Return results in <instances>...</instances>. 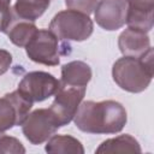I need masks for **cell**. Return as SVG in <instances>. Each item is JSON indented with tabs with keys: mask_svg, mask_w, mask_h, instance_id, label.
Segmentation results:
<instances>
[{
	"mask_svg": "<svg viewBox=\"0 0 154 154\" xmlns=\"http://www.w3.org/2000/svg\"><path fill=\"white\" fill-rule=\"evenodd\" d=\"M128 120L124 106L113 100L84 101L73 117L76 126L87 134H117Z\"/></svg>",
	"mask_w": 154,
	"mask_h": 154,
	"instance_id": "obj_1",
	"label": "cell"
},
{
	"mask_svg": "<svg viewBox=\"0 0 154 154\" xmlns=\"http://www.w3.org/2000/svg\"><path fill=\"white\" fill-rule=\"evenodd\" d=\"M153 48H149L142 57L119 58L112 67L113 81L123 90L141 93L148 88L153 78Z\"/></svg>",
	"mask_w": 154,
	"mask_h": 154,
	"instance_id": "obj_2",
	"label": "cell"
},
{
	"mask_svg": "<svg viewBox=\"0 0 154 154\" xmlns=\"http://www.w3.org/2000/svg\"><path fill=\"white\" fill-rule=\"evenodd\" d=\"M49 30L60 40L81 42L90 37L94 24L88 14L73 10H65L53 17Z\"/></svg>",
	"mask_w": 154,
	"mask_h": 154,
	"instance_id": "obj_3",
	"label": "cell"
},
{
	"mask_svg": "<svg viewBox=\"0 0 154 154\" xmlns=\"http://www.w3.org/2000/svg\"><path fill=\"white\" fill-rule=\"evenodd\" d=\"M59 87L60 81L53 75L45 71H32L24 75L17 90L24 99L34 103L45 101L55 95Z\"/></svg>",
	"mask_w": 154,
	"mask_h": 154,
	"instance_id": "obj_4",
	"label": "cell"
},
{
	"mask_svg": "<svg viewBox=\"0 0 154 154\" xmlns=\"http://www.w3.org/2000/svg\"><path fill=\"white\" fill-rule=\"evenodd\" d=\"M59 38L47 29H40L25 46L30 60L47 66H57L60 63Z\"/></svg>",
	"mask_w": 154,
	"mask_h": 154,
	"instance_id": "obj_5",
	"label": "cell"
},
{
	"mask_svg": "<svg viewBox=\"0 0 154 154\" xmlns=\"http://www.w3.org/2000/svg\"><path fill=\"white\" fill-rule=\"evenodd\" d=\"M59 124L49 108H38L26 116L22 123V131L31 144L46 142L59 129Z\"/></svg>",
	"mask_w": 154,
	"mask_h": 154,
	"instance_id": "obj_6",
	"label": "cell"
},
{
	"mask_svg": "<svg viewBox=\"0 0 154 154\" xmlns=\"http://www.w3.org/2000/svg\"><path fill=\"white\" fill-rule=\"evenodd\" d=\"M85 87H59L49 111L55 117L60 128L67 125L73 119L77 108L85 95Z\"/></svg>",
	"mask_w": 154,
	"mask_h": 154,
	"instance_id": "obj_7",
	"label": "cell"
},
{
	"mask_svg": "<svg viewBox=\"0 0 154 154\" xmlns=\"http://www.w3.org/2000/svg\"><path fill=\"white\" fill-rule=\"evenodd\" d=\"M31 107L32 103L24 99L18 90L0 97V131L4 132L22 125Z\"/></svg>",
	"mask_w": 154,
	"mask_h": 154,
	"instance_id": "obj_8",
	"label": "cell"
},
{
	"mask_svg": "<svg viewBox=\"0 0 154 154\" xmlns=\"http://www.w3.org/2000/svg\"><path fill=\"white\" fill-rule=\"evenodd\" d=\"M128 0H99L94 10V17L99 26L113 31L126 23Z\"/></svg>",
	"mask_w": 154,
	"mask_h": 154,
	"instance_id": "obj_9",
	"label": "cell"
},
{
	"mask_svg": "<svg viewBox=\"0 0 154 154\" xmlns=\"http://www.w3.org/2000/svg\"><path fill=\"white\" fill-rule=\"evenodd\" d=\"M153 12L154 0H128L126 24L129 28L148 32L154 24Z\"/></svg>",
	"mask_w": 154,
	"mask_h": 154,
	"instance_id": "obj_10",
	"label": "cell"
},
{
	"mask_svg": "<svg viewBox=\"0 0 154 154\" xmlns=\"http://www.w3.org/2000/svg\"><path fill=\"white\" fill-rule=\"evenodd\" d=\"M119 51L125 57L140 58L142 57L150 47V40L147 32L128 28L118 37Z\"/></svg>",
	"mask_w": 154,
	"mask_h": 154,
	"instance_id": "obj_11",
	"label": "cell"
},
{
	"mask_svg": "<svg viewBox=\"0 0 154 154\" xmlns=\"http://www.w3.org/2000/svg\"><path fill=\"white\" fill-rule=\"evenodd\" d=\"M90 66L81 60H73L61 66L60 85L67 87H85L91 79Z\"/></svg>",
	"mask_w": 154,
	"mask_h": 154,
	"instance_id": "obj_12",
	"label": "cell"
},
{
	"mask_svg": "<svg viewBox=\"0 0 154 154\" xmlns=\"http://www.w3.org/2000/svg\"><path fill=\"white\" fill-rule=\"evenodd\" d=\"M37 30L38 29L36 28L34 22L20 19L13 16L12 22L5 32L7 34L10 41L13 45L18 47H25L28 42L32 38V36L36 34Z\"/></svg>",
	"mask_w": 154,
	"mask_h": 154,
	"instance_id": "obj_13",
	"label": "cell"
},
{
	"mask_svg": "<svg viewBox=\"0 0 154 154\" xmlns=\"http://www.w3.org/2000/svg\"><path fill=\"white\" fill-rule=\"evenodd\" d=\"M95 153H141V147L135 137L125 134L103 141Z\"/></svg>",
	"mask_w": 154,
	"mask_h": 154,
	"instance_id": "obj_14",
	"label": "cell"
},
{
	"mask_svg": "<svg viewBox=\"0 0 154 154\" xmlns=\"http://www.w3.org/2000/svg\"><path fill=\"white\" fill-rule=\"evenodd\" d=\"M45 147L47 153L53 154H83L84 148L77 138L70 135H54L47 140Z\"/></svg>",
	"mask_w": 154,
	"mask_h": 154,
	"instance_id": "obj_15",
	"label": "cell"
},
{
	"mask_svg": "<svg viewBox=\"0 0 154 154\" xmlns=\"http://www.w3.org/2000/svg\"><path fill=\"white\" fill-rule=\"evenodd\" d=\"M49 6V0H17L13 6V16L20 19L35 22Z\"/></svg>",
	"mask_w": 154,
	"mask_h": 154,
	"instance_id": "obj_16",
	"label": "cell"
},
{
	"mask_svg": "<svg viewBox=\"0 0 154 154\" xmlns=\"http://www.w3.org/2000/svg\"><path fill=\"white\" fill-rule=\"evenodd\" d=\"M24 154L25 148L16 137L8 136L0 131V154Z\"/></svg>",
	"mask_w": 154,
	"mask_h": 154,
	"instance_id": "obj_17",
	"label": "cell"
},
{
	"mask_svg": "<svg viewBox=\"0 0 154 154\" xmlns=\"http://www.w3.org/2000/svg\"><path fill=\"white\" fill-rule=\"evenodd\" d=\"M97 0H65V5L69 10L78 11L84 14H90L96 7Z\"/></svg>",
	"mask_w": 154,
	"mask_h": 154,
	"instance_id": "obj_18",
	"label": "cell"
},
{
	"mask_svg": "<svg viewBox=\"0 0 154 154\" xmlns=\"http://www.w3.org/2000/svg\"><path fill=\"white\" fill-rule=\"evenodd\" d=\"M13 18V12L10 7V4L0 0V32H5L11 24Z\"/></svg>",
	"mask_w": 154,
	"mask_h": 154,
	"instance_id": "obj_19",
	"label": "cell"
},
{
	"mask_svg": "<svg viewBox=\"0 0 154 154\" xmlns=\"http://www.w3.org/2000/svg\"><path fill=\"white\" fill-rule=\"evenodd\" d=\"M11 63H12L11 53L5 49H0V76L4 75L10 69Z\"/></svg>",
	"mask_w": 154,
	"mask_h": 154,
	"instance_id": "obj_20",
	"label": "cell"
},
{
	"mask_svg": "<svg viewBox=\"0 0 154 154\" xmlns=\"http://www.w3.org/2000/svg\"><path fill=\"white\" fill-rule=\"evenodd\" d=\"M2 1H6V2H8V4H11V0H2Z\"/></svg>",
	"mask_w": 154,
	"mask_h": 154,
	"instance_id": "obj_21",
	"label": "cell"
},
{
	"mask_svg": "<svg viewBox=\"0 0 154 154\" xmlns=\"http://www.w3.org/2000/svg\"><path fill=\"white\" fill-rule=\"evenodd\" d=\"M49 1H51V0H49Z\"/></svg>",
	"mask_w": 154,
	"mask_h": 154,
	"instance_id": "obj_22",
	"label": "cell"
}]
</instances>
